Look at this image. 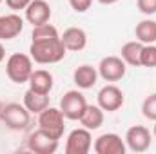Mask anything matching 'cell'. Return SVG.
<instances>
[{
    "label": "cell",
    "mask_w": 156,
    "mask_h": 154,
    "mask_svg": "<svg viewBox=\"0 0 156 154\" xmlns=\"http://www.w3.org/2000/svg\"><path fill=\"white\" fill-rule=\"evenodd\" d=\"M142 114L145 116L147 120L156 121V93L154 94H149L144 103H142Z\"/></svg>",
    "instance_id": "cell-23"
},
{
    "label": "cell",
    "mask_w": 156,
    "mask_h": 154,
    "mask_svg": "<svg viewBox=\"0 0 156 154\" xmlns=\"http://www.w3.org/2000/svg\"><path fill=\"white\" fill-rule=\"evenodd\" d=\"M140 64H142V67H156V45L154 44H144Z\"/></svg>",
    "instance_id": "cell-22"
},
{
    "label": "cell",
    "mask_w": 156,
    "mask_h": 154,
    "mask_svg": "<svg viewBox=\"0 0 156 154\" xmlns=\"http://www.w3.org/2000/svg\"><path fill=\"white\" fill-rule=\"evenodd\" d=\"M104 118H105L104 116V109L100 105H89L87 103L83 114L80 116L78 121L82 123V127H85L89 131H96V129H100L104 125Z\"/></svg>",
    "instance_id": "cell-17"
},
{
    "label": "cell",
    "mask_w": 156,
    "mask_h": 154,
    "mask_svg": "<svg viewBox=\"0 0 156 154\" xmlns=\"http://www.w3.org/2000/svg\"><path fill=\"white\" fill-rule=\"evenodd\" d=\"M60 40L64 44V47L67 51H82L87 45V33L82 27H69L64 31V35H60Z\"/></svg>",
    "instance_id": "cell-14"
},
{
    "label": "cell",
    "mask_w": 156,
    "mask_h": 154,
    "mask_svg": "<svg viewBox=\"0 0 156 154\" xmlns=\"http://www.w3.org/2000/svg\"><path fill=\"white\" fill-rule=\"evenodd\" d=\"M98 76L104 78L105 82H118L125 76L127 64L122 60V56H105L98 64Z\"/></svg>",
    "instance_id": "cell-7"
},
{
    "label": "cell",
    "mask_w": 156,
    "mask_h": 154,
    "mask_svg": "<svg viewBox=\"0 0 156 154\" xmlns=\"http://www.w3.org/2000/svg\"><path fill=\"white\" fill-rule=\"evenodd\" d=\"M85 107H87V100L76 89L67 91L60 100V111L66 116V120H80Z\"/></svg>",
    "instance_id": "cell-5"
},
{
    "label": "cell",
    "mask_w": 156,
    "mask_h": 154,
    "mask_svg": "<svg viewBox=\"0 0 156 154\" xmlns=\"http://www.w3.org/2000/svg\"><path fill=\"white\" fill-rule=\"evenodd\" d=\"M96 98H98V105L104 111H107V113H115L118 109H122V105L125 102L123 91L120 87H116V85H113V83L102 87L98 91V96Z\"/></svg>",
    "instance_id": "cell-9"
},
{
    "label": "cell",
    "mask_w": 156,
    "mask_h": 154,
    "mask_svg": "<svg viewBox=\"0 0 156 154\" xmlns=\"http://www.w3.org/2000/svg\"><path fill=\"white\" fill-rule=\"evenodd\" d=\"M73 82L76 83L78 89H91L98 82V69L89 64L78 65L73 73Z\"/></svg>",
    "instance_id": "cell-15"
},
{
    "label": "cell",
    "mask_w": 156,
    "mask_h": 154,
    "mask_svg": "<svg viewBox=\"0 0 156 154\" xmlns=\"http://www.w3.org/2000/svg\"><path fill=\"white\" fill-rule=\"evenodd\" d=\"M91 4H93V0H69V5L76 13H85L91 7Z\"/></svg>",
    "instance_id": "cell-25"
},
{
    "label": "cell",
    "mask_w": 156,
    "mask_h": 154,
    "mask_svg": "<svg viewBox=\"0 0 156 154\" xmlns=\"http://www.w3.org/2000/svg\"><path fill=\"white\" fill-rule=\"evenodd\" d=\"M142 49H144V44H142V42H138V40H133V42H127V44H123V45H122L120 56H122V60H123L127 65L142 67V64H140Z\"/></svg>",
    "instance_id": "cell-19"
},
{
    "label": "cell",
    "mask_w": 156,
    "mask_h": 154,
    "mask_svg": "<svg viewBox=\"0 0 156 154\" xmlns=\"http://www.w3.org/2000/svg\"><path fill=\"white\" fill-rule=\"evenodd\" d=\"M33 71V58L29 54L13 53L5 62V75L13 83H27Z\"/></svg>",
    "instance_id": "cell-2"
},
{
    "label": "cell",
    "mask_w": 156,
    "mask_h": 154,
    "mask_svg": "<svg viewBox=\"0 0 156 154\" xmlns=\"http://www.w3.org/2000/svg\"><path fill=\"white\" fill-rule=\"evenodd\" d=\"M93 149L96 154H125L127 145L125 140H122V136H118L116 132H105L94 140Z\"/></svg>",
    "instance_id": "cell-10"
},
{
    "label": "cell",
    "mask_w": 156,
    "mask_h": 154,
    "mask_svg": "<svg viewBox=\"0 0 156 154\" xmlns=\"http://www.w3.org/2000/svg\"><path fill=\"white\" fill-rule=\"evenodd\" d=\"M27 149L35 154H53L58 149V140L44 132L42 129L35 131L27 138Z\"/></svg>",
    "instance_id": "cell-11"
},
{
    "label": "cell",
    "mask_w": 156,
    "mask_h": 154,
    "mask_svg": "<svg viewBox=\"0 0 156 154\" xmlns=\"http://www.w3.org/2000/svg\"><path fill=\"white\" fill-rule=\"evenodd\" d=\"M0 2H2V0H0Z\"/></svg>",
    "instance_id": "cell-31"
},
{
    "label": "cell",
    "mask_w": 156,
    "mask_h": 154,
    "mask_svg": "<svg viewBox=\"0 0 156 154\" xmlns=\"http://www.w3.org/2000/svg\"><path fill=\"white\" fill-rule=\"evenodd\" d=\"M24 11H26V20L29 24H33V27L35 26H42V24H47L51 20V15H53L51 5L45 0H31V4Z\"/></svg>",
    "instance_id": "cell-12"
},
{
    "label": "cell",
    "mask_w": 156,
    "mask_h": 154,
    "mask_svg": "<svg viewBox=\"0 0 156 154\" xmlns=\"http://www.w3.org/2000/svg\"><path fill=\"white\" fill-rule=\"evenodd\" d=\"M100 4H104V5H111V4H116V2H120V0H98Z\"/></svg>",
    "instance_id": "cell-28"
},
{
    "label": "cell",
    "mask_w": 156,
    "mask_h": 154,
    "mask_svg": "<svg viewBox=\"0 0 156 154\" xmlns=\"http://www.w3.org/2000/svg\"><path fill=\"white\" fill-rule=\"evenodd\" d=\"M64 120H66V116L62 114L60 109L47 107V109H44L38 114V129H42L44 132H47L49 136L60 140L64 136V129H66Z\"/></svg>",
    "instance_id": "cell-4"
},
{
    "label": "cell",
    "mask_w": 156,
    "mask_h": 154,
    "mask_svg": "<svg viewBox=\"0 0 156 154\" xmlns=\"http://www.w3.org/2000/svg\"><path fill=\"white\" fill-rule=\"evenodd\" d=\"M2 107H4V103H2V102H0V113H2Z\"/></svg>",
    "instance_id": "cell-30"
},
{
    "label": "cell",
    "mask_w": 156,
    "mask_h": 154,
    "mask_svg": "<svg viewBox=\"0 0 156 154\" xmlns=\"http://www.w3.org/2000/svg\"><path fill=\"white\" fill-rule=\"evenodd\" d=\"M24 105L31 114H40L44 109L49 107V94H42L33 89H27L24 93Z\"/></svg>",
    "instance_id": "cell-18"
},
{
    "label": "cell",
    "mask_w": 156,
    "mask_h": 154,
    "mask_svg": "<svg viewBox=\"0 0 156 154\" xmlns=\"http://www.w3.org/2000/svg\"><path fill=\"white\" fill-rule=\"evenodd\" d=\"M27 83H29V89H33L37 93H42V94H49L53 91L55 78L45 69H35L31 73L29 80H27Z\"/></svg>",
    "instance_id": "cell-16"
},
{
    "label": "cell",
    "mask_w": 156,
    "mask_h": 154,
    "mask_svg": "<svg viewBox=\"0 0 156 154\" xmlns=\"http://www.w3.org/2000/svg\"><path fill=\"white\" fill-rule=\"evenodd\" d=\"M67 49L64 47L60 37L56 38H47V40H33L29 45V56L33 62L49 65V64H58L66 58Z\"/></svg>",
    "instance_id": "cell-1"
},
{
    "label": "cell",
    "mask_w": 156,
    "mask_h": 154,
    "mask_svg": "<svg viewBox=\"0 0 156 154\" xmlns=\"http://www.w3.org/2000/svg\"><path fill=\"white\" fill-rule=\"evenodd\" d=\"M60 37L58 35V29L53 26V24H42V26H35L33 27V33H31V38L33 40H47V38H56Z\"/></svg>",
    "instance_id": "cell-21"
},
{
    "label": "cell",
    "mask_w": 156,
    "mask_h": 154,
    "mask_svg": "<svg viewBox=\"0 0 156 154\" xmlns=\"http://www.w3.org/2000/svg\"><path fill=\"white\" fill-rule=\"evenodd\" d=\"M91 147H93L91 131L85 127H80L69 132L66 142V154H87Z\"/></svg>",
    "instance_id": "cell-8"
},
{
    "label": "cell",
    "mask_w": 156,
    "mask_h": 154,
    "mask_svg": "<svg viewBox=\"0 0 156 154\" xmlns=\"http://www.w3.org/2000/svg\"><path fill=\"white\" fill-rule=\"evenodd\" d=\"M153 136H154V140H156V121H154V127H153Z\"/></svg>",
    "instance_id": "cell-29"
},
{
    "label": "cell",
    "mask_w": 156,
    "mask_h": 154,
    "mask_svg": "<svg viewBox=\"0 0 156 154\" xmlns=\"http://www.w3.org/2000/svg\"><path fill=\"white\" fill-rule=\"evenodd\" d=\"M4 58H5V47H4L2 42H0V64L4 62Z\"/></svg>",
    "instance_id": "cell-27"
},
{
    "label": "cell",
    "mask_w": 156,
    "mask_h": 154,
    "mask_svg": "<svg viewBox=\"0 0 156 154\" xmlns=\"http://www.w3.org/2000/svg\"><path fill=\"white\" fill-rule=\"evenodd\" d=\"M134 37L142 44H154L156 42V22L151 18H145L136 24L134 27Z\"/></svg>",
    "instance_id": "cell-20"
},
{
    "label": "cell",
    "mask_w": 156,
    "mask_h": 154,
    "mask_svg": "<svg viewBox=\"0 0 156 154\" xmlns=\"http://www.w3.org/2000/svg\"><path fill=\"white\" fill-rule=\"evenodd\" d=\"M136 5H138V11L147 16L156 13V0H136Z\"/></svg>",
    "instance_id": "cell-24"
},
{
    "label": "cell",
    "mask_w": 156,
    "mask_h": 154,
    "mask_svg": "<svg viewBox=\"0 0 156 154\" xmlns=\"http://www.w3.org/2000/svg\"><path fill=\"white\" fill-rule=\"evenodd\" d=\"M5 4H7L9 9H13V11H20V9H26V7L31 4V0H5Z\"/></svg>",
    "instance_id": "cell-26"
},
{
    "label": "cell",
    "mask_w": 156,
    "mask_h": 154,
    "mask_svg": "<svg viewBox=\"0 0 156 154\" xmlns=\"http://www.w3.org/2000/svg\"><path fill=\"white\" fill-rule=\"evenodd\" d=\"M0 120L5 123L7 129L11 131H26L31 123V113L26 109V105L22 103H5L2 107V113H0Z\"/></svg>",
    "instance_id": "cell-3"
},
{
    "label": "cell",
    "mask_w": 156,
    "mask_h": 154,
    "mask_svg": "<svg viewBox=\"0 0 156 154\" xmlns=\"http://www.w3.org/2000/svg\"><path fill=\"white\" fill-rule=\"evenodd\" d=\"M24 31V18L16 13L0 15V40H13Z\"/></svg>",
    "instance_id": "cell-13"
},
{
    "label": "cell",
    "mask_w": 156,
    "mask_h": 154,
    "mask_svg": "<svg viewBox=\"0 0 156 154\" xmlns=\"http://www.w3.org/2000/svg\"><path fill=\"white\" fill-rule=\"evenodd\" d=\"M123 140H125V145H127L129 151H133V152H145L151 147L153 136H151V131L147 127H144V125H133V127L127 129Z\"/></svg>",
    "instance_id": "cell-6"
}]
</instances>
